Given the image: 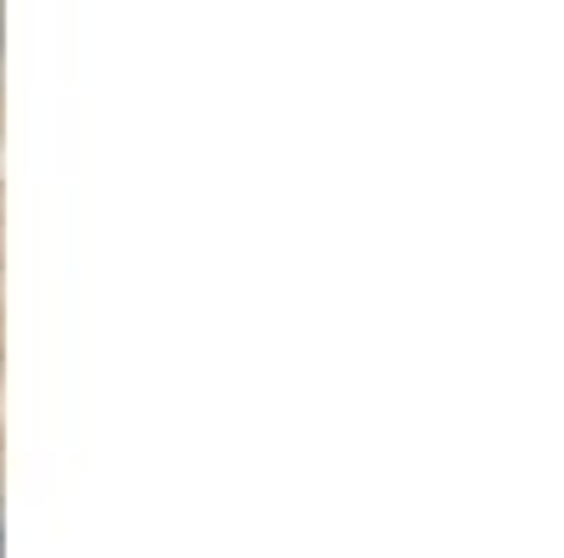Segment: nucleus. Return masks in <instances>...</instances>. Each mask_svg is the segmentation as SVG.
Listing matches in <instances>:
<instances>
[]
</instances>
